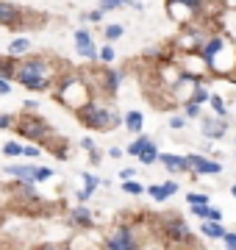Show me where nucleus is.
<instances>
[{"mask_svg": "<svg viewBox=\"0 0 236 250\" xmlns=\"http://www.w3.org/2000/svg\"><path fill=\"white\" fill-rule=\"evenodd\" d=\"M78 114H81V120L89 125V128H95V131H111V128L119 123V117L114 114V111H109L106 106H98V103H89V100L78 108Z\"/></svg>", "mask_w": 236, "mask_h": 250, "instance_id": "nucleus-1", "label": "nucleus"}, {"mask_svg": "<svg viewBox=\"0 0 236 250\" xmlns=\"http://www.w3.org/2000/svg\"><path fill=\"white\" fill-rule=\"evenodd\" d=\"M17 81L25 89H47V64L45 59H31V62L20 64Z\"/></svg>", "mask_w": 236, "mask_h": 250, "instance_id": "nucleus-2", "label": "nucleus"}, {"mask_svg": "<svg viewBox=\"0 0 236 250\" xmlns=\"http://www.w3.org/2000/svg\"><path fill=\"white\" fill-rule=\"evenodd\" d=\"M206 67L214 70L217 75H231V72L236 70V47L231 45L228 39H222L217 50L206 59Z\"/></svg>", "mask_w": 236, "mask_h": 250, "instance_id": "nucleus-3", "label": "nucleus"}, {"mask_svg": "<svg viewBox=\"0 0 236 250\" xmlns=\"http://www.w3.org/2000/svg\"><path fill=\"white\" fill-rule=\"evenodd\" d=\"M59 98L70 108H81L89 100V92H86V83L81 78H64L59 83Z\"/></svg>", "mask_w": 236, "mask_h": 250, "instance_id": "nucleus-4", "label": "nucleus"}, {"mask_svg": "<svg viewBox=\"0 0 236 250\" xmlns=\"http://www.w3.org/2000/svg\"><path fill=\"white\" fill-rule=\"evenodd\" d=\"M106 248H111V250H134L137 248L134 231H131V228H117V231L106 239Z\"/></svg>", "mask_w": 236, "mask_h": 250, "instance_id": "nucleus-5", "label": "nucleus"}, {"mask_svg": "<svg viewBox=\"0 0 236 250\" xmlns=\"http://www.w3.org/2000/svg\"><path fill=\"white\" fill-rule=\"evenodd\" d=\"M186 161H189L192 170L200 172V175H217V172H222L219 161H209V159H203V156H186Z\"/></svg>", "mask_w": 236, "mask_h": 250, "instance_id": "nucleus-6", "label": "nucleus"}, {"mask_svg": "<svg viewBox=\"0 0 236 250\" xmlns=\"http://www.w3.org/2000/svg\"><path fill=\"white\" fill-rule=\"evenodd\" d=\"M17 128H20V134L28 136V139H45L50 134V128L45 123H39V120H22Z\"/></svg>", "mask_w": 236, "mask_h": 250, "instance_id": "nucleus-7", "label": "nucleus"}, {"mask_svg": "<svg viewBox=\"0 0 236 250\" xmlns=\"http://www.w3.org/2000/svg\"><path fill=\"white\" fill-rule=\"evenodd\" d=\"M75 50L86 59H98V50L92 45V34L89 31H75Z\"/></svg>", "mask_w": 236, "mask_h": 250, "instance_id": "nucleus-8", "label": "nucleus"}, {"mask_svg": "<svg viewBox=\"0 0 236 250\" xmlns=\"http://www.w3.org/2000/svg\"><path fill=\"white\" fill-rule=\"evenodd\" d=\"M17 20H20V9H17V6L0 0V25H17Z\"/></svg>", "mask_w": 236, "mask_h": 250, "instance_id": "nucleus-9", "label": "nucleus"}, {"mask_svg": "<svg viewBox=\"0 0 236 250\" xmlns=\"http://www.w3.org/2000/svg\"><path fill=\"white\" fill-rule=\"evenodd\" d=\"M167 236H173V239H178V242H189L192 239L189 228H186L181 220H170V223H167Z\"/></svg>", "mask_w": 236, "mask_h": 250, "instance_id": "nucleus-10", "label": "nucleus"}, {"mask_svg": "<svg viewBox=\"0 0 236 250\" xmlns=\"http://www.w3.org/2000/svg\"><path fill=\"white\" fill-rule=\"evenodd\" d=\"M158 159H161V164L167 167V170H175V172L189 170V161L183 159V156H173V153H164V156H158Z\"/></svg>", "mask_w": 236, "mask_h": 250, "instance_id": "nucleus-11", "label": "nucleus"}, {"mask_svg": "<svg viewBox=\"0 0 236 250\" xmlns=\"http://www.w3.org/2000/svg\"><path fill=\"white\" fill-rule=\"evenodd\" d=\"M167 6H170V11H173V17L181 20V22H183V20H189V14L195 11L189 3H186V0H170Z\"/></svg>", "mask_w": 236, "mask_h": 250, "instance_id": "nucleus-12", "label": "nucleus"}, {"mask_svg": "<svg viewBox=\"0 0 236 250\" xmlns=\"http://www.w3.org/2000/svg\"><path fill=\"white\" fill-rule=\"evenodd\" d=\"M222 134H225V123H222V120H217V123H214V120H206V123H203V136L219 139Z\"/></svg>", "mask_w": 236, "mask_h": 250, "instance_id": "nucleus-13", "label": "nucleus"}, {"mask_svg": "<svg viewBox=\"0 0 236 250\" xmlns=\"http://www.w3.org/2000/svg\"><path fill=\"white\" fill-rule=\"evenodd\" d=\"M203 233L211 236V239H222V236H225V228H222L217 220H206V223H203Z\"/></svg>", "mask_w": 236, "mask_h": 250, "instance_id": "nucleus-14", "label": "nucleus"}, {"mask_svg": "<svg viewBox=\"0 0 236 250\" xmlns=\"http://www.w3.org/2000/svg\"><path fill=\"white\" fill-rule=\"evenodd\" d=\"M125 128L128 131H142V114H139V111H128Z\"/></svg>", "mask_w": 236, "mask_h": 250, "instance_id": "nucleus-15", "label": "nucleus"}, {"mask_svg": "<svg viewBox=\"0 0 236 250\" xmlns=\"http://www.w3.org/2000/svg\"><path fill=\"white\" fill-rule=\"evenodd\" d=\"M28 50H31V42H28V39H14V42L9 45V53H11V56L28 53Z\"/></svg>", "mask_w": 236, "mask_h": 250, "instance_id": "nucleus-16", "label": "nucleus"}, {"mask_svg": "<svg viewBox=\"0 0 236 250\" xmlns=\"http://www.w3.org/2000/svg\"><path fill=\"white\" fill-rule=\"evenodd\" d=\"M73 220L78 225H92V211L81 206V208H75V211H73Z\"/></svg>", "mask_w": 236, "mask_h": 250, "instance_id": "nucleus-17", "label": "nucleus"}, {"mask_svg": "<svg viewBox=\"0 0 236 250\" xmlns=\"http://www.w3.org/2000/svg\"><path fill=\"white\" fill-rule=\"evenodd\" d=\"M150 145H153V139H147V136H142V139H137V142H134L131 147H128V153H131V156H139V153H142V150H147Z\"/></svg>", "mask_w": 236, "mask_h": 250, "instance_id": "nucleus-18", "label": "nucleus"}, {"mask_svg": "<svg viewBox=\"0 0 236 250\" xmlns=\"http://www.w3.org/2000/svg\"><path fill=\"white\" fill-rule=\"evenodd\" d=\"M139 159H142V164H153V161L158 159V153H156V145H150L147 150L139 153Z\"/></svg>", "mask_w": 236, "mask_h": 250, "instance_id": "nucleus-19", "label": "nucleus"}, {"mask_svg": "<svg viewBox=\"0 0 236 250\" xmlns=\"http://www.w3.org/2000/svg\"><path fill=\"white\" fill-rule=\"evenodd\" d=\"M131 0H100V11H111V9H119V6H125Z\"/></svg>", "mask_w": 236, "mask_h": 250, "instance_id": "nucleus-20", "label": "nucleus"}, {"mask_svg": "<svg viewBox=\"0 0 236 250\" xmlns=\"http://www.w3.org/2000/svg\"><path fill=\"white\" fill-rule=\"evenodd\" d=\"M122 34H125V28H122V25H109V28H106V39H109V42L119 39Z\"/></svg>", "mask_w": 236, "mask_h": 250, "instance_id": "nucleus-21", "label": "nucleus"}, {"mask_svg": "<svg viewBox=\"0 0 236 250\" xmlns=\"http://www.w3.org/2000/svg\"><path fill=\"white\" fill-rule=\"evenodd\" d=\"M3 153H6V156H22V145H17V142H9L6 147H3Z\"/></svg>", "mask_w": 236, "mask_h": 250, "instance_id": "nucleus-22", "label": "nucleus"}, {"mask_svg": "<svg viewBox=\"0 0 236 250\" xmlns=\"http://www.w3.org/2000/svg\"><path fill=\"white\" fill-rule=\"evenodd\" d=\"M122 184H125V192H128V195H139V192H145V189L139 187L137 181H131V178H128V181H122Z\"/></svg>", "mask_w": 236, "mask_h": 250, "instance_id": "nucleus-23", "label": "nucleus"}, {"mask_svg": "<svg viewBox=\"0 0 236 250\" xmlns=\"http://www.w3.org/2000/svg\"><path fill=\"white\" fill-rule=\"evenodd\" d=\"M147 192H150V197H153V200H167V192H164V187H150L147 189Z\"/></svg>", "mask_w": 236, "mask_h": 250, "instance_id": "nucleus-24", "label": "nucleus"}, {"mask_svg": "<svg viewBox=\"0 0 236 250\" xmlns=\"http://www.w3.org/2000/svg\"><path fill=\"white\" fill-rule=\"evenodd\" d=\"M98 59L103 64H111V62H114V50H111V47H103V50L98 53Z\"/></svg>", "mask_w": 236, "mask_h": 250, "instance_id": "nucleus-25", "label": "nucleus"}, {"mask_svg": "<svg viewBox=\"0 0 236 250\" xmlns=\"http://www.w3.org/2000/svg\"><path fill=\"white\" fill-rule=\"evenodd\" d=\"M186 203H189V206H197V203H209V200H206V195H197V192H189V195H186Z\"/></svg>", "mask_w": 236, "mask_h": 250, "instance_id": "nucleus-26", "label": "nucleus"}, {"mask_svg": "<svg viewBox=\"0 0 236 250\" xmlns=\"http://www.w3.org/2000/svg\"><path fill=\"white\" fill-rule=\"evenodd\" d=\"M109 89H119V81H122V72H109Z\"/></svg>", "mask_w": 236, "mask_h": 250, "instance_id": "nucleus-27", "label": "nucleus"}, {"mask_svg": "<svg viewBox=\"0 0 236 250\" xmlns=\"http://www.w3.org/2000/svg\"><path fill=\"white\" fill-rule=\"evenodd\" d=\"M186 114H189V117H197L200 114V103H197V100H186Z\"/></svg>", "mask_w": 236, "mask_h": 250, "instance_id": "nucleus-28", "label": "nucleus"}, {"mask_svg": "<svg viewBox=\"0 0 236 250\" xmlns=\"http://www.w3.org/2000/svg\"><path fill=\"white\" fill-rule=\"evenodd\" d=\"M209 103H211V106H214V111H217L219 117L225 114V103H222V100H219L217 95H214V98H209Z\"/></svg>", "mask_w": 236, "mask_h": 250, "instance_id": "nucleus-29", "label": "nucleus"}, {"mask_svg": "<svg viewBox=\"0 0 236 250\" xmlns=\"http://www.w3.org/2000/svg\"><path fill=\"white\" fill-rule=\"evenodd\" d=\"M50 175H53V170H47V167H39L37 175H34V184H37V181H47Z\"/></svg>", "mask_w": 236, "mask_h": 250, "instance_id": "nucleus-30", "label": "nucleus"}, {"mask_svg": "<svg viewBox=\"0 0 236 250\" xmlns=\"http://www.w3.org/2000/svg\"><path fill=\"white\" fill-rule=\"evenodd\" d=\"M14 125V117L11 114H0V128H11Z\"/></svg>", "mask_w": 236, "mask_h": 250, "instance_id": "nucleus-31", "label": "nucleus"}, {"mask_svg": "<svg viewBox=\"0 0 236 250\" xmlns=\"http://www.w3.org/2000/svg\"><path fill=\"white\" fill-rule=\"evenodd\" d=\"M22 153H25L28 159H37V156H39V147H37V145H31V147H22Z\"/></svg>", "mask_w": 236, "mask_h": 250, "instance_id": "nucleus-32", "label": "nucleus"}, {"mask_svg": "<svg viewBox=\"0 0 236 250\" xmlns=\"http://www.w3.org/2000/svg\"><path fill=\"white\" fill-rule=\"evenodd\" d=\"M11 92V86H9V78H3V75H0V95H9Z\"/></svg>", "mask_w": 236, "mask_h": 250, "instance_id": "nucleus-33", "label": "nucleus"}, {"mask_svg": "<svg viewBox=\"0 0 236 250\" xmlns=\"http://www.w3.org/2000/svg\"><path fill=\"white\" fill-rule=\"evenodd\" d=\"M161 187H164V192H167V195L178 192V184H175V181H167V184H161Z\"/></svg>", "mask_w": 236, "mask_h": 250, "instance_id": "nucleus-34", "label": "nucleus"}, {"mask_svg": "<svg viewBox=\"0 0 236 250\" xmlns=\"http://www.w3.org/2000/svg\"><path fill=\"white\" fill-rule=\"evenodd\" d=\"M170 128L181 131V128H183V120H181V117H173V120H170Z\"/></svg>", "mask_w": 236, "mask_h": 250, "instance_id": "nucleus-35", "label": "nucleus"}, {"mask_svg": "<svg viewBox=\"0 0 236 250\" xmlns=\"http://www.w3.org/2000/svg\"><path fill=\"white\" fill-rule=\"evenodd\" d=\"M134 172H137V170H131V167H125V170H119V178H122V181H128V178H134Z\"/></svg>", "mask_w": 236, "mask_h": 250, "instance_id": "nucleus-36", "label": "nucleus"}, {"mask_svg": "<svg viewBox=\"0 0 236 250\" xmlns=\"http://www.w3.org/2000/svg\"><path fill=\"white\" fill-rule=\"evenodd\" d=\"M222 239H225V245H228V248H236V233H225Z\"/></svg>", "mask_w": 236, "mask_h": 250, "instance_id": "nucleus-37", "label": "nucleus"}, {"mask_svg": "<svg viewBox=\"0 0 236 250\" xmlns=\"http://www.w3.org/2000/svg\"><path fill=\"white\" fill-rule=\"evenodd\" d=\"M86 17H89V20H95V22H98V20H103V11H89V14H86Z\"/></svg>", "mask_w": 236, "mask_h": 250, "instance_id": "nucleus-38", "label": "nucleus"}, {"mask_svg": "<svg viewBox=\"0 0 236 250\" xmlns=\"http://www.w3.org/2000/svg\"><path fill=\"white\" fill-rule=\"evenodd\" d=\"M109 153H111V159H119V156H122V150H119V147H111Z\"/></svg>", "mask_w": 236, "mask_h": 250, "instance_id": "nucleus-39", "label": "nucleus"}, {"mask_svg": "<svg viewBox=\"0 0 236 250\" xmlns=\"http://www.w3.org/2000/svg\"><path fill=\"white\" fill-rule=\"evenodd\" d=\"M231 195H234V197H236V184H234V189H231Z\"/></svg>", "mask_w": 236, "mask_h": 250, "instance_id": "nucleus-40", "label": "nucleus"}]
</instances>
